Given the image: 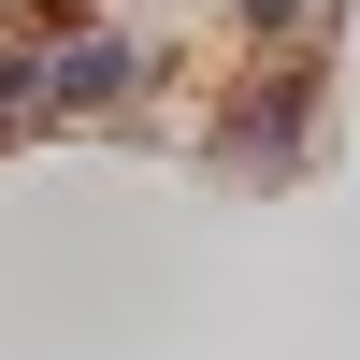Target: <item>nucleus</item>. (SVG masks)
Instances as JSON below:
<instances>
[{
    "label": "nucleus",
    "instance_id": "f257e3e1",
    "mask_svg": "<svg viewBox=\"0 0 360 360\" xmlns=\"http://www.w3.org/2000/svg\"><path fill=\"white\" fill-rule=\"evenodd\" d=\"M130 72H144V58L115 44V29H72V44L44 58V115H86V101H115V86H130Z\"/></svg>",
    "mask_w": 360,
    "mask_h": 360
}]
</instances>
